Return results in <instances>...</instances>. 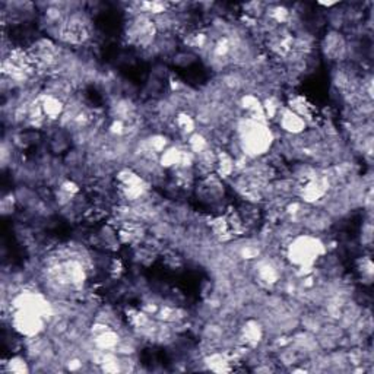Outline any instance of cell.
<instances>
[{"label": "cell", "instance_id": "277c9868", "mask_svg": "<svg viewBox=\"0 0 374 374\" xmlns=\"http://www.w3.org/2000/svg\"><path fill=\"white\" fill-rule=\"evenodd\" d=\"M276 122H278V126H280V129L282 130V132L287 134L288 136H300V135H303L307 130V126H308L307 122L303 117L296 115V113H292L285 106L280 111L278 117H276Z\"/></svg>", "mask_w": 374, "mask_h": 374}, {"label": "cell", "instance_id": "7a4b0ae2", "mask_svg": "<svg viewBox=\"0 0 374 374\" xmlns=\"http://www.w3.org/2000/svg\"><path fill=\"white\" fill-rule=\"evenodd\" d=\"M236 139L241 154L249 159L266 157L275 143V135L269 123L257 122L250 117H243L237 122Z\"/></svg>", "mask_w": 374, "mask_h": 374}, {"label": "cell", "instance_id": "5b68a950", "mask_svg": "<svg viewBox=\"0 0 374 374\" xmlns=\"http://www.w3.org/2000/svg\"><path fill=\"white\" fill-rule=\"evenodd\" d=\"M240 339L241 345H246L249 348H254L260 344V340L264 339V328L257 320L249 319L243 324L240 329Z\"/></svg>", "mask_w": 374, "mask_h": 374}, {"label": "cell", "instance_id": "8992f818", "mask_svg": "<svg viewBox=\"0 0 374 374\" xmlns=\"http://www.w3.org/2000/svg\"><path fill=\"white\" fill-rule=\"evenodd\" d=\"M3 371L15 373V374H25L31 371L29 363L27 357L22 355H13L8 361H3Z\"/></svg>", "mask_w": 374, "mask_h": 374}, {"label": "cell", "instance_id": "6da1fadb", "mask_svg": "<svg viewBox=\"0 0 374 374\" xmlns=\"http://www.w3.org/2000/svg\"><path fill=\"white\" fill-rule=\"evenodd\" d=\"M326 245L313 233L296 234L285 246L287 262L301 276L313 273L315 266L326 256Z\"/></svg>", "mask_w": 374, "mask_h": 374}, {"label": "cell", "instance_id": "3957f363", "mask_svg": "<svg viewBox=\"0 0 374 374\" xmlns=\"http://www.w3.org/2000/svg\"><path fill=\"white\" fill-rule=\"evenodd\" d=\"M322 52L332 62H343L348 53L345 37L338 31H329L322 41Z\"/></svg>", "mask_w": 374, "mask_h": 374}, {"label": "cell", "instance_id": "52a82bcc", "mask_svg": "<svg viewBox=\"0 0 374 374\" xmlns=\"http://www.w3.org/2000/svg\"><path fill=\"white\" fill-rule=\"evenodd\" d=\"M357 269L361 273V276L364 280H367L368 282L371 281V276H373V264H371V259L368 256L360 257L359 262H357Z\"/></svg>", "mask_w": 374, "mask_h": 374}]
</instances>
